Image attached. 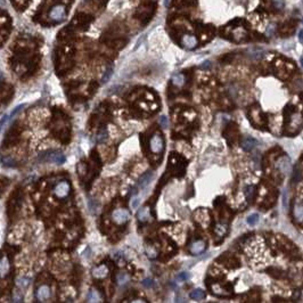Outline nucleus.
Instances as JSON below:
<instances>
[{"mask_svg": "<svg viewBox=\"0 0 303 303\" xmlns=\"http://www.w3.org/2000/svg\"><path fill=\"white\" fill-rule=\"evenodd\" d=\"M256 144L258 142H256V140L254 138H252V137H245L242 140V142H241V146H242V148L245 152H251L256 146Z\"/></svg>", "mask_w": 303, "mask_h": 303, "instance_id": "nucleus-16", "label": "nucleus"}, {"mask_svg": "<svg viewBox=\"0 0 303 303\" xmlns=\"http://www.w3.org/2000/svg\"><path fill=\"white\" fill-rule=\"evenodd\" d=\"M293 214L297 222H303V204H295Z\"/></svg>", "mask_w": 303, "mask_h": 303, "instance_id": "nucleus-22", "label": "nucleus"}, {"mask_svg": "<svg viewBox=\"0 0 303 303\" xmlns=\"http://www.w3.org/2000/svg\"><path fill=\"white\" fill-rule=\"evenodd\" d=\"M248 116H250L251 122L253 124H255V126H263L266 123L265 115L262 114L261 110L256 106L250 108V111H248Z\"/></svg>", "mask_w": 303, "mask_h": 303, "instance_id": "nucleus-4", "label": "nucleus"}, {"mask_svg": "<svg viewBox=\"0 0 303 303\" xmlns=\"http://www.w3.org/2000/svg\"><path fill=\"white\" fill-rule=\"evenodd\" d=\"M171 81H172V84H173L174 87L181 88L185 86L186 77H185V74H182V73H176V74L172 75Z\"/></svg>", "mask_w": 303, "mask_h": 303, "instance_id": "nucleus-18", "label": "nucleus"}, {"mask_svg": "<svg viewBox=\"0 0 303 303\" xmlns=\"http://www.w3.org/2000/svg\"><path fill=\"white\" fill-rule=\"evenodd\" d=\"M97 142H105L107 140V138H108V131H107L106 129H103V130H100L99 132L97 133Z\"/></svg>", "mask_w": 303, "mask_h": 303, "instance_id": "nucleus-26", "label": "nucleus"}, {"mask_svg": "<svg viewBox=\"0 0 303 303\" xmlns=\"http://www.w3.org/2000/svg\"><path fill=\"white\" fill-rule=\"evenodd\" d=\"M272 5H274V7L276 8V9L281 10L283 8H284L285 2H284V0H272Z\"/></svg>", "mask_w": 303, "mask_h": 303, "instance_id": "nucleus-34", "label": "nucleus"}, {"mask_svg": "<svg viewBox=\"0 0 303 303\" xmlns=\"http://www.w3.org/2000/svg\"><path fill=\"white\" fill-rule=\"evenodd\" d=\"M107 275H108V269H107L106 266H99L92 270V276L95 278H98V279H103Z\"/></svg>", "mask_w": 303, "mask_h": 303, "instance_id": "nucleus-17", "label": "nucleus"}, {"mask_svg": "<svg viewBox=\"0 0 303 303\" xmlns=\"http://www.w3.org/2000/svg\"><path fill=\"white\" fill-rule=\"evenodd\" d=\"M130 303H147L145 300H142V299H137V300H133L131 301Z\"/></svg>", "mask_w": 303, "mask_h": 303, "instance_id": "nucleus-44", "label": "nucleus"}, {"mask_svg": "<svg viewBox=\"0 0 303 303\" xmlns=\"http://www.w3.org/2000/svg\"><path fill=\"white\" fill-rule=\"evenodd\" d=\"M225 137L227 138L230 144H234V142H237V138H238V130H237V127L235 124H229L228 128L225 131Z\"/></svg>", "mask_w": 303, "mask_h": 303, "instance_id": "nucleus-11", "label": "nucleus"}, {"mask_svg": "<svg viewBox=\"0 0 303 303\" xmlns=\"http://www.w3.org/2000/svg\"><path fill=\"white\" fill-rule=\"evenodd\" d=\"M188 278H189L188 272H181V274H179L177 276V281H187Z\"/></svg>", "mask_w": 303, "mask_h": 303, "instance_id": "nucleus-38", "label": "nucleus"}, {"mask_svg": "<svg viewBox=\"0 0 303 303\" xmlns=\"http://www.w3.org/2000/svg\"><path fill=\"white\" fill-rule=\"evenodd\" d=\"M24 107H25V105H24V104H21V105H18V106H16V107H15V108H14V111H13V112H12V113H10V115H9V119H13L14 116H15V115H17V114H18L19 112H22V111H23V108H24Z\"/></svg>", "mask_w": 303, "mask_h": 303, "instance_id": "nucleus-33", "label": "nucleus"}, {"mask_svg": "<svg viewBox=\"0 0 303 303\" xmlns=\"http://www.w3.org/2000/svg\"><path fill=\"white\" fill-rule=\"evenodd\" d=\"M30 283H31V279H30L29 277H21L17 279V284H18V286L21 287V288H25V287H27L30 285Z\"/></svg>", "mask_w": 303, "mask_h": 303, "instance_id": "nucleus-28", "label": "nucleus"}, {"mask_svg": "<svg viewBox=\"0 0 303 303\" xmlns=\"http://www.w3.org/2000/svg\"><path fill=\"white\" fill-rule=\"evenodd\" d=\"M2 79H3V74L0 72V81H2Z\"/></svg>", "mask_w": 303, "mask_h": 303, "instance_id": "nucleus-46", "label": "nucleus"}, {"mask_svg": "<svg viewBox=\"0 0 303 303\" xmlns=\"http://www.w3.org/2000/svg\"><path fill=\"white\" fill-rule=\"evenodd\" d=\"M302 1H303V0H302Z\"/></svg>", "mask_w": 303, "mask_h": 303, "instance_id": "nucleus-48", "label": "nucleus"}, {"mask_svg": "<svg viewBox=\"0 0 303 303\" xmlns=\"http://www.w3.org/2000/svg\"><path fill=\"white\" fill-rule=\"evenodd\" d=\"M142 285L145 287H152L153 285H154V283H153V281L152 279H149V278H146V279H144L142 281Z\"/></svg>", "mask_w": 303, "mask_h": 303, "instance_id": "nucleus-41", "label": "nucleus"}, {"mask_svg": "<svg viewBox=\"0 0 303 303\" xmlns=\"http://www.w3.org/2000/svg\"><path fill=\"white\" fill-rule=\"evenodd\" d=\"M112 74H113V67H107L105 73H104L103 77H102V82H103V83H106L107 81L111 79Z\"/></svg>", "mask_w": 303, "mask_h": 303, "instance_id": "nucleus-30", "label": "nucleus"}, {"mask_svg": "<svg viewBox=\"0 0 303 303\" xmlns=\"http://www.w3.org/2000/svg\"><path fill=\"white\" fill-rule=\"evenodd\" d=\"M277 168L279 169L281 173H288V171L291 170V161L287 156H283L277 161Z\"/></svg>", "mask_w": 303, "mask_h": 303, "instance_id": "nucleus-13", "label": "nucleus"}, {"mask_svg": "<svg viewBox=\"0 0 303 303\" xmlns=\"http://www.w3.org/2000/svg\"><path fill=\"white\" fill-rule=\"evenodd\" d=\"M137 218H138V220L139 221H142V222L148 221V219L151 218V210H149V207H147V206L142 207V209L138 211V213H137Z\"/></svg>", "mask_w": 303, "mask_h": 303, "instance_id": "nucleus-19", "label": "nucleus"}, {"mask_svg": "<svg viewBox=\"0 0 303 303\" xmlns=\"http://www.w3.org/2000/svg\"><path fill=\"white\" fill-rule=\"evenodd\" d=\"M158 122H160V124H161L162 128H168L169 121H168V117H166V116H161Z\"/></svg>", "mask_w": 303, "mask_h": 303, "instance_id": "nucleus-39", "label": "nucleus"}, {"mask_svg": "<svg viewBox=\"0 0 303 303\" xmlns=\"http://www.w3.org/2000/svg\"><path fill=\"white\" fill-rule=\"evenodd\" d=\"M205 247H206V243L204 242L203 239H198V241H195L190 244L189 252L190 254L193 255H200L204 252Z\"/></svg>", "mask_w": 303, "mask_h": 303, "instance_id": "nucleus-9", "label": "nucleus"}, {"mask_svg": "<svg viewBox=\"0 0 303 303\" xmlns=\"http://www.w3.org/2000/svg\"><path fill=\"white\" fill-rule=\"evenodd\" d=\"M210 65H211V64H210V62H204L203 64L201 65V67L204 68V70H205V68H209V67H210Z\"/></svg>", "mask_w": 303, "mask_h": 303, "instance_id": "nucleus-43", "label": "nucleus"}, {"mask_svg": "<svg viewBox=\"0 0 303 303\" xmlns=\"http://www.w3.org/2000/svg\"><path fill=\"white\" fill-rule=\"evenodd\" d=\"M139 203H140V198H139V197H135V198L131 201V209L136 210L137 207H138Z\"/></svg>", "mask_w": 303, "mask_h": 303, "instance_id": "nucleus-40", "label": "nucleus"}, {"mask_svg": "<svg viewBox=\"0 0 303 303\" xmlns=\"http://www.w3.org/2000/svg\"><path fill=\"white\" fill-rule=\"evenodd\" d=\"M301 64H302V66H303V58L301 59Z\"/></svg>", "mask_w": 303, "mask_h": 303, "instance_id": "nucleus-47", "label": "nucleus"}, {"mask_svg": "<svg viewBox=\"0 0 303 303\" xmlns=\"http://www.w3.org/2000/svg\"><path fill=\"white\" fill-rule=\"evenodd\" d=\"M98 207H99V204H98V202H97L96 200H94V198H91V200H89V210L91 211V213H96L97 210H98Z\"/></svg>", "mask_w": 303, "mask_h": 303, "instance_id": "nucleus-31", "label": "nucleus"}, {"mask_svg": "<svg viewBox=\"0 0 303 303\" xmlns=\"http://www.w3.org/2000/svg\"><path fill=\"white\" fill-rule=\"evenodd\" d=\"M13 302L14 303H23V295H22V294L18 293V292H16V293L14 294Z\"/></svg>", "mask_w": 303, "mask_h": 303, "instance_id": "nucleus-37", "label": "nucleus"}, {"mask_svg": "<svg viewBox=\"0 0 303 303\" xmlns=\"http://www.w3.org/2000/svg\"><path fill=\"white\" fill-rule=\"evenodd\" d=\"M149 149L154 154H161L164 149V139L161 133H154L149 139Z\"/></svg>", "mask_w": 303, "mask_h": 303, "instance_id": "nucleus-1", "label": "nucleus"}, {"mask_svg": "<svg viewBox=\"0 0 303 303\" xmlns=\"http://www.w3.org/2000/svg\"><path fill=\"white\" fill-rule=\"evenodd\" d=\"M65 16H66V8L64 5H56L49 12V18L56 22L62 21Z\"/></svg>", "mask_w": 303, "mask_h": 303, "instance_id": "nucleus-6", "label": "nucleus"}, {"mask_svg": "<svg viewBox=\"0 0 303 303\" xmlns=\"http://www.w3.org/2000/svg\"><path fill=\"white\" fill-rule=\"evenodd\" d=\"M210 290L214 295L216 296H229L230 295V291L227 290L223 285L219 284V283H213L210 286Z\"/></svg>", "mask_w": 303, "mask_h": 303, "instance_id": "nucleus-10", "label": "nucleus"}, {"mask_svg": "<svg viewBox=\"0 0 303 303\" xmlns=\"http://www.w3.org/2000/svg\"><path fill=\"white\" fill-rule=\"evenodd\" d=\"M1 163H2L3 166H7V168H13V166L16 165V161L13 157H10V156L1 157Z\"/></svg>", "mask_w": 303, "mask_h": 303, "instance_id": "nucleus-25", "label": "nucleus"}, {"mask_svg": "<svg viewBox=\"0 0 303 303\" xmlns=\"http://www.w3.org/2000/svg\"><path fill=\"white\" fill-rule=\"evenodd\" d=\"M244 194H245L246 200H247L248 202H251V201L253 200V197H254L255 187L253 186V185H247V186L245 187V189H244Z\"/></svg>", "mask_w": 303, "mask_h": 303, "instance_id": "nucleus-24", "label": "nucleus"}, {"mask_svg": "<svg viewBox=\"0 0 303 303\" xmlns=\"http://www.w3.org/2000/svg\"><path fill=\"white\" fill-rule=\"evenodd\" d=\"M8 120H9V115H3L1 119H0V132L3 130V128H5V124H6L7 122H8Z\"/></svg>", "mask_w": 303, "mask_h": 303, "instance_id": "nucleus-36", "label": "nucleus"}, {"mask_svg": "<svg viewBox=\"0 0 303 303\" xmlns=\"http://www.w3.org/2000/svg\"><path fill=\"white\" fill-rule=\"evenodd\" d=\"M205 297V292L201 288H196L190 293V299L194 301H202Z\"/></svg>", "mask_w": 303, "mask_h": 303, "instance_id": "nucleus-23", "label": "nucleus"}, {"mask_svg": "<svg viewBox=\"0 0 303 303\" xmlns=\"http://www.w3.org/2000/svg\"><path fill=\"white\" fill-rule=\"evenodd\" d=\"M70 190H71V186L67 181H59L54 188V194L58 198H65L68 196Z\"/></svg>", "mask_w": 303, "mask_h": 303, "instance_id": "nucleus-5", "label": "nucleus"}, {"mask_svg": "<svg viewBox=\"0 0 303 303\" xmlns=\"http://www.w3.org/2000/svg\"><path fill=\"white\" fill-rule=\"evenodd\" d=\"M303 178V173H302V169L299 164L295 165L293 169V177H292V180H293L294 184H299Z\"/></svg>", "mask_w": 303, "mask_h": 303, "instance_id": "nucleus-21", "label": "nucleus"}, {"mask_svg": "<svg viewBox=\"0 0 303 303\" xmlns=\"http://www.w3.org/2000/svg\"><path fill=\"white\" fill-rule=\"evenodd\" d=\"M41 160L45 162H49V163H55L57 165L64 164L66 161V157L63 153L59 152H46L45 154L41 155Z\"/></svg>", "mask_w": 303, "mask_h": 303, "instance_id": "nucleus-2", "label": "nucleus"}, {"mask_svg": "<svg viewBox=\"0 0 303 303\" xmlns=\"http://www.w3.org/2000/svg\"><path fill=\"white\" fill-rule=\"evenodd\" d=\"M294 31H295V23L292 22V21L284 23L279 29V32H281V34H283V37H290Z\"/></svg>", "mask_w": 303, "mask_h": 303, "instance_id": "nucleus-14", "label": "nucleus"}, {"mask_svg": "<svg viewBox=\"0 0 303 303\" xmlns=\"http://www.w3.org/2000/svg\"><path fill=\"white\" fill-rule=\"evenodd\" d=\"M214 232H216L219 237H222V236L226 235L227 226H226V225H223V223H219V225H216V229H214Z\"/></svg>", "mask_w": 303, "mask_h": 303, "instance_id": "nucleus-27", "label": "nucleus"}, {"mask_svg": "<svg viewBox=\"0 0 303 303\" xmlns=\"http://www.w3.org/2000/svg\"><path fill=\"white\" fill-rule=\"evenodd\" d=\"M299 40L303 43V30H300V32H299Z\"/></svg>", "mask_w": 303, "mask_h": 303, "instance_id": "nucleus-45", "label": "nucleus"}, {"mask_svg": "<svg viewBox=\"0 0 303 303\" xmlns=\"http://www.w3.org/2000/svg\"><path fill=\"white\" fill-rule=\"evenodd\" d=\"M181 45L182 47L188 50H191V49H195L198 45V41H197V38L193 34H184L181 37Z\"/></svg>", "mask_w": 303, "mask_h": 303, "instance_id": "nucleus-7", "label": "nucleus"}, {"mask_svg": "<svg viewBox=\"0 0 303 303\" xmlns=\"http://www.w3.org/2000/svg\"><path fill=\"white\" fill-rule=\"evenodd\" d=\"M50 295H52V291H50V287L48 285H41V286H39L36 292L37 300L40 301V302H46L50 297Z\"/></svg>", "mask_w": 303, "mask_h": 303, "instance_id": "nucleus-8", "label": "nucleus"}, {"mask_svg": "<svg viewBox=\"0 0 303 303\" xmlns=\"http://www.w3.org/2000/svg\"><path fill=\"white\" fill-rule=\"evenodd\" d=\"M112 220L116 225H123L130 220V212L127 209H116L112 212Z\"/></svg>", "mask_w": 303, "mask_h": 303, "instance_id": "nucleus-3", "label": "nucleus"}, {"mask_svg": "<svg viewBox=\"0 0 303 303\" xmlns=\"http://www.w3.org/2000/svg\"><path fill=\"white\" fill-rule=\"evenodd\" d=\"M259 219H260V216H259L258 213L251 214V216L247 218V223L250 225V226H255V225L259 222Z\"/></svg>", "mask_w": 303, "mask_h": 303, "instance_id": "nucleus-29", "label": "nucleus"}, {"mask_svg": "<svg viewBox=\"0 0 303 303\" xmlns=\"http://www.w3.org/2000/svg\"><path fill=\"white\" fill-rule=\"evenodd\" d=\"M10 270V262L7 256H2L0 259V277H6Z\"/></svg>", "mask_w": 303, "mask_h": 303, "instance_id": "nucleus-15", "label": "nucleus"}, {"mask_svg": "<svg viewBox=\"0 0 303 303\" xmlns=\"http://www.w3.org/2000/svg\"><path fill=\"white\" fill-rule=\"evenodd\" d=\"M152 179H153V172H146L144 176L140 177V179L138 180V185L140 188H145L146 186H148L151 184Z\"/></svg>", "mask_w": 303, "mask_h": 303, "instance_id": "nucleus-20", "label": "nucleus"}, {"mask_svg": "<svg viewBox=\"0 0 303 303\" xmlns=\"http://www.w3.org/2000/svg\"><path fill=\"white\" fill-rule=\"evenodd\" d=\"M268 272L270 274V276H272V277H277V278H281L283 275H284V271L281 270V269H270V270H268Z\"/></svg>", "mask_w": 303, "mask_h": 303, "instance_id": "nucleus-32", "label": "nucleus"}, {"mask_svg": "<svg viewBox=\"0 0 303 303\" xmlns=\"http://www.w3.org/2000/svg\"><path fill=\"white\" fill-rule=\"evenodd\" d=\"M128 281H129V277H128L126 274H120L119 276H117V281H119V284H121V285L126 284Z\"/></svg>", "mask_w": 303, "mask_h": 303, "instance_id": "nucleus-35", "label": "nucleus"}, {"mask_svg": "<svg viewBox=\"0 0 303 303\" xmlns=\"http://www.w3.org/2000/svg\"><path fill=\"white\" fill-rule=\"evenodd\" d=\"M104 296L96 288H91L87 295V303H103Z\"/></svg>", "mask_w": 303, "mask_h": 303, "instance_id": "nucleus-12", "label": "nucleus"}, {"mask_svg": "<svg viewBox=\"0 0 303 303\" xmlns=\"http://www.w3.org/2000/svg\"><path fill=\"white\" fill-rule=\"evenodd\" d=\"M174 303H187V302H186V300H185V297L179 294V295H177V297L174 299Z\"/></svg>", "mask_w": 303, "mask_h": 303, "instance_id": "nucleus-42", "label": "nucleus"}]
</instances>
